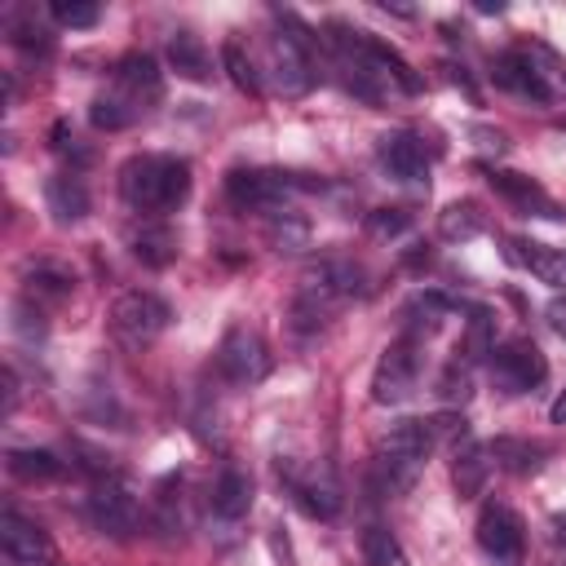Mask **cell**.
I'll use <instances>...</instances> for the list:
<instances>
[{
  "instance_id": "1",
  "label": "cell",
  "mask_w": 566,
  "mask_h": 566,
  "mask_svg": "<svg viewBox=\"0 0 566 566\" xmlns=\"http://www.w3.org/2000/svg\"><path fill=\"white\" fill-rule=\"evenodd\" d=\"M367 292V274L349 256H318L301 270L296 296H292V327L296 332H318L340 305Z\"/></svg>"
},
{
  "instance_id": "2",
  "label": "cell",
  "mask_w": 566,
  "mask_h": 566,
  "mask_svg": "<svg viewBox=\"0 0 566 566\" xmlns=\"http://www.w3.org/2000/svg\"><path fill=\"white\" fill-rule=\"evenodd\" d=\"M119 195L142 217L172 212L190 195V164L177 155H133L119 168Z\"/></svg>"
},
{
  "instance_id": "3",
  "label": "cell",
  "mask_w": 566,
  "mask_h": 566,
  "mask_svg": "<svg viewBox=\"0 0 566 566\" xmlns=\"http://www.w3.org/2000/svg\"><path fill=\"white\" fill-rule=\"evenodd\" d=\"M433 451V424L429 420H394L385 429V438L376 442V486L385 495H402L416 486V478L424 473V460Z\"/></svg>"
},
{
  "instance_id": "4",
  "label": "cell",
  "mask_w": 566,
  "mask_h": 566,
  "mask_svg": "<svg viewBox=\"0 0 566 566\" xmlns=\"http://www.w3.org/2000/svg\"><path fill=\"white\" fill-rule=\"evenodd\" d=\"M168 318H172L168 301L155 296V292H142V287L124 292V296L111 305V314H106V323H111V340H115L119 349H128V354L150 349V345L164 336Z\"/></svg>"
},
{
  "instance_id": "5",
  "label": "cell",
  "mask_w": 566,
  "mask_h": 566,
  "mask_svg": "<svg viewBox=\"0 0 566 566\" xmlns=\"http://www.w3.org/2000/svg\"><path fill=\"white\" fill-rule=\"evenodd\" d=\"M314 181H301L292 172H274V168H234L226 177V199L239 208V212H265V217H279V212H292V195L296 190H310Z\"/></svg>"
},
{
  "instance_id": "6",
  "label": "cell",
  "mask_w": 566,
  "mask_h": 566,
  "mask_svg": "<svg viewBox=\"0 0 566 566\" xmlns=\"http://www.w3.org/2000/svg\"><path fill=\"white\" fill-rule=\"evenodd\" d=\"M270 80L283 97H301L314 88V62H310V31L296 18H283V31L270 35Z\"/></svg>"
},
{
  "instance_id": "7",
  "label": "cell",
  "mask_w": 566,
  "mask_h": 566,
  "mask_svg": "<svg viewBox=\"0 0 566 566\" xmlns=\"http://www.w3.org/2000/svg\"><path fill=\"white\" fill-rule=\"evenodd\" d=\"M420 380V354H416V336H398L394 345H385L376 371H371V402L380 407H398L416 394Z\"/></svg>"
},
{
  "instance_id": "8",
  "label": "cell",
  "mask_w": 566,
  "mask_h": 566,
  "mask_svg": "<svg viewBox=\"0 0 566 566\" xmlns=\"http://www.w3.org/2000/svg\"><path fill=\"white\" fill-rule=\"evenodd\" d=\"M486 363H491V376H495V385H500L504 394H531V389H539L544 376H548V363H544L539 345L526 340V336H513V340L495 345Z\"/></svg>"
},
{
  "instance_id": "9",
  "label": "cell",
  "mask_w": 566,
  "mask_h": 566,
  "mask_svg": "<svg viewBox=\"0 0 566 566\" xmlns=\"http://www.w3.org/2000/svg\"><path fill=\"white\" fill-rule=\"evenodd\" d=\"M88 517H93L97 531L124 539V535H133L142 526V500L124 478H102L88 491Z\"/></svg>"
},
{
  "instance_id": "10",
  "label": "cell",
  "mask_w": 566,
  "mask_h": 566,
  "mask_svg": "<svg viewBox=\"0 0 566 566\" xmlns=\"http://www.w3.org/2000/svg\"><path fill=\"white\" fill-rule=\"evenodd\" d=\"M217 371H221L230 385H256V380L270 371L265 340H261L252 327L234 323V327L221 336V345H217Z\"/></svg>"
},
{
  "instance_id": "11",
  "label": "cell",
  "mask_w": 566,
  "mask_h": 566,
  "mask_svg": "<svg viewBox=\"0 0 566 566\" xmlns=\"http://www.w3.org/2000/svg\"><path fill=\"white\" fill-rule=\"evenodd\" d=\"M111 93L133 111V115H146L159 97H164V75H159V62L150 53H124L115 62V84Z\"/></svg>"
},
{
  "instance_id": "12",
  "label": "cell",
  "mask_w": 566,
  "mask_h": 566,
  "mask_svg": "<svg viewBox=\"0 0 566 566\" xmlns=\"http://www.w3.org/2000/svg\"><path fill=\"white\" fill-rule=\"evenodd\" d=\"M292 500L310 513V517H336L340 513V486L336 478L323 469V464H296V460H283L279 464Z\"/></svg>"
},
{
  "instance_id": "13",
  "label": "cell",
  "mask_w": 566,
  "mask_h": 566,
  "mask_svg": "<svg viewBox=\"0 0 566 566\" xmlns=\"http://www.w3.org/2000/svg\"><path fill=\"white\" fill-rule=\"evenodd\" d=\"M478 548L495 562V566H517L522 548H526V531L522 517L509 504H486L478 513Z\"/></svg>"
},
{
  "instance_id": "14",
  "label": "cell",
  "mask_w": 566,
  "mask_h": 566,
  "mask_svg": "<svg viewBox=\"0 0 566 566\" xmlns=\"http://www.w3.org/2000/svg\"><path fill=\"white\" fill-rule=\"evenodd\" d=\"M0 557H4V566H53V544H49L44 526L4 509L0 513Z\"/></svg>"
},
{
  "instance_id": "15",
  "label": "cell",
  "mask_w": 566,
  "mask_h": 566,
  "mask_svg": "<svg viewBox=\"0 0 566 566\" xmlns=\"http://www.w3.org/2000/svg\"><path fill=\"white\" fill-rule=\"evenodd\" d=\"M376 159L402 186H424L429 181V159H424V146H420L416 133H385L376 142Z\"/></svg>"
},
{
  "instance_id": "16",
  "label": "cell",
  "mask_w": 566,
  "mask_h": 566,
  "mask_svg": "<svg viewBox=\"0 0 566 566\" xmlns=\"http://www.w3.org/2000/svg\"><path fill=\"white\" fill-rule=\"evenodd\" d=\"M491 80H495L500 88L526 97V102H553V88H548L544 71H539V66L531 62V53H522V49L500 53V57L491 62Z\"/></svg>"
},
{
  "instance_id": "17",
  "label": "cell",
  "mask_w": 566,
  "mask_h": 566,
  "mask_svg": "<svg viewBox=\"0 0 566 566\" xmlns=\"http://www.w3.org/2000/svg\"><path fill=\"white\" fill-rule=\"evenodd\" d=\"M44 203H49L53 221L75 226V221L88 217V186H84L75 172H53V177L44 181Z\"/></svg>"
},
{
  "instance_id": "18",
  "label": "cell",
  "mask_w": 566,
  "mask_h": 566,
  "mask_svg": "<svg viewBox=\"0 0 566 566\" xmlns=\"http://www.w3.org/2000/svg\"><path fill=\"white\" fill-rule=\"evenodd\" d=\"M486 478H491V451L482 442H473V438H460V447L451 451V482H455V491L464 500H473V495H482Z\"/></svg>"
},
{
  "instance_id": "19",
  "label": "cell",
  "mask_w": 566,
  "mask_h": 566,
  "mask_svg": "<svg viewBox=\"0 0 566 566\" xmlns=\"http://www.w3.org/2000/svg\"><path fill=\"white\" fill-rule=\"evenodd\" d=\"M128 252H133L142 265L164 270V265L177 261V234H172V226H164V221H142L137 230H128Z\"/></svg>"
},
{
  "instance_id": "20",
  "label": "cell",
  "mask_w": 566,
  "mask_h": 566,
  "mask_svg": "<svg viewBox=\"0 0 566 566\" xmlns=\"http://www.w3.org/2000/svg\"><path fill=\"white\" fill-rule=\"evenodd\" d=\"M509 256H513L517 265H526L539 283L566 287V252H562V248H548V243H535V239H513V243H509Z\"/></svg>"
},
{
  "instance_id": "21",
  "label": "cell",
  "mask_w": 566,
  "mask_h": 566,
  "mask_svg": "<svg viewBox=\"0 0 566 566\" xmlns=\"http://www.w3.org/2000/svg\"><path fill=\"white\" fill-rule=\"evenodd\" d=\"M168 66H172L181 80H195V84L212 80V57H208V49H203V40H199L195 31L168 35Z\"/></svg>"
},
{
  "instance_id": "22",
  "label": "cell",
  "mask_w": 566,
  "mask_h": 566,
  "mask_svg": "<svg viewBox=\"0 0 566 566\" xmlns=\"http://www.w3.org/2000/svg\"><path fill=\"white\" fill-rule=\"evenodd\" d=\"M22 283H27V296L31 301H66L75 292V274L57 261H31L22 270Z\"/></svg>"
},
{
  "instance_id": "23",
  "label": "cell",
  "mask_w": 566,
  "mask_h": 566,
  "mask_svg": "<svg viewBox=\"0 0 566 566\" xmlns=\"http://www.w3.org/2000/svg\"><path fill=\"white\" fill-rule=\"evenodd\" d=\"M248 509H252V478L243 469H226L212 482V513L226 522H239Z\"/></svg>"
},
{
  "instance_id": "24",
  "label": "cell",
  "mask_w": 566,
  "mask_h": 566,
  "mask_svg": "<svg viewBox=\"0 0 566 566\" xmlns=\"http://www.w3.org/2000/svg\"><path fill=\"white\" fill-rule=\"evenodd\" d=\"M486 230V212L473 203V199H455V203H447L442 212H438V234L447 239V243H469V239H478Z\"/></svg>"
},
{
  "instance_id": "25",
  "label": "cell",
  "mask_w": 566,
  "mask_h": 566,
  "mask_svg": "<svg viewBox=\"0 0 566 566\" xmlns=\"http://www.w3.org/2000/svg\"><path fill=\"white\" fill-rule=\"evenodd\" d=\"M4 469L18 478V482H53L62 473V460L44 447H13L4 455Z\"/></svg>"
},
{
  "instance_id": "26",
  "label": "cell",
  "mask_w": 566,
  "mask_h": 566,
  "mask_svg": "<svg viewBox=\"0 0 566 566\" xmlns=\"http://www.w3.org/2000/svg\"><path fill=\"white\" fill-rule=\"evenodd\" d=\"M491 186H495L509 203H517V208H526V212H535V217H553V203H548V195L539 190V181H531V177H522V172H491Z\"/></svg>"
},
{
  "instance_id": "27",
  "label": "cell",
  "mask_w": 566,
  "mask_h": 566,
  "mask_svg": "<svg viewBox=\"0 0 566 566\" xmlns=\"http://www.w3.org/2000/svg\"><path fill=\"white\" fill-rule=\"evenodd\" d=\"M486 451L495 455L500 469H509V473H517V478H526V473H535V469L544 464V447L531 442V438H509V433H504V438H495Z\"/></svg>"
},
{
  "instance_id": "28",
  "label": "cell",
  "mask_w": 566,
  "mask_h": 566,
  "mask_svg": "<svg viewBox=\"0 0 566 566\" xmlns=\"http://www.w3.org/2000/svg\"><path fill=\"white\" fill-rule=\"evenodd\" d=\"M451 310H455V301H451V296H442V292H416V296L402 305L407 336H416V332H433Z\"/></svg>"
},
{
  "instance_id": "29",
  "label": "cell",
  "mask_w": 566,
  "mask_h": 566,
  "mask_svg": "<svg viewBox=\"0 0 566 566\" xmlns=\"http://www.w3.org/2000/svg\"><path fill=\"white\" fill-rule=\"evenodd\" d=\"M221 66H226V75H230V84H234L239 93L261 97V71H256V62L243 53L239 40H226V44H221Z\"/></svg>"
},
{
  "instance_id": "30",
  "label": "cell",
  "mask_w": 566,
  "mask_h": 566,
  "mask_svg": "<svg viewBox=\"0 0 566 566\" xmlns=\"http://www.w3.org/2000/svg\"><path fill=\"white\" fill-rule=\"evenodd\" d=\"M491 349H495V318H491V310H473L469 314V327H464V340H460V358L464 363H478V358H491Z\"/></svg>"
},
{
  "instance_id": "31",
  "label": "cell",
  "mask_w": 566,
  "mask_h": 566,
  "mask_svg": "<svg viewBox=\"0 0 566 566\" xmlns=\"http://www.w3.org/2000/svg\"><path fill=\"white\" fill-rule=\"evenodd\" d=\"M363 562H367V566H407V553H402V544L394 539V531L367 526V531H363Z\"/></svg>"
},
{
  "instance_id": "32",
  "label": "cell",
  "mask_w": 566,
  "mask_h": 566,
  "mask_svg": "<svg viewBox=\"0 0 566 566\" xmlns=\"http://www.w3.org/2000/svg\"><path fill=\"white\" fill-rule=\"evenodd\" d=\"M270 243H274V252H301V248H310V221L305 217H296V212H279V217H270Z\"/></svg>"
},
{
  "instance_id": "33",
  "label": "cell",
  "mask_w": 566,
  "mask_h": 566,
  "mask_svg": "<svg viewBox=\"0 0 566 566\" xmlns=\"http://www.w3.org/2000/svg\"><path fill=\"white\" fill-rule=\"evenodd\" d=\"M469 394H473V363H464L460 354L447 363V371L438 376V398L442 402H451V407H460V402H469Z\"/></svg>"
},
{
  "instance_id": "34",
  "label": "cell",
  "mask_w": 566,
  "mask_h": 566,
  "mask_svg": "<svg viewBox=\"0 0 566 566\" xmlns=\"http://www.w3.org/2000/svg\"><path fill=\"white\" fill-rule=\"evenodd\" d=\"M88 119H93V128H106V133H119V128H128L137 115L115 97V93H97L93 97V106H88Z\"/></svg>"
},
{
  "instance_id": "35",
  "label": "cell",
  "mask_w": 566,
  "mask_h": 566,
  "mask_svg": "<svg viewBox=\"0 0 566 566\" xmlns=\"http://www.w3.org/2000/svg\"><path fill=\"white\" fill-rule=\"evenodd\" d=\"M49 13H53V22H57V27L84 31V27H97L102 4H93V0H53V4H49Z\"/></svg>"
},
{
  "instance_id": "36",
  "label": "cell",
  "mask_w": 566,
  "mask_h": 566,
  "mask_svg": "<svg viewBox=\"0 0 566 566\" xmlns=\"http://www.w3.org/2000/svg\"><path fill=\"white\" fill-rule=\"evenodd\" d=\"M407 226H411V217L402 208H376V212H367V234L371 239H398Z\"/></svg>"
},
{
  "instance_id": "37",
  "label": "cell",
  "mask_w": 566,
  "mask_h": 566,
  "mask_svg": "<svg viewBox=\"0 0 566 566\" xmlns=\"http://www.w3.org/2000/svg\"><path fill=\"white\" fill-rule=\"evenodd\" d=\"M13 327H18L22 340H44V318H40V310L31 301H18L13 305Z\"/></svg>"
},
{
  "instance_id": "38",
  "label": "cell",
  "mask_w": 566,
  "mask_h": 566,
  "mask_svg": "<svg viewBox=\"0 0 566 566\" xmlns=\"http://www.w3.org/2000/svg\"><path fill=\"white\" fill-rule=\"evenodd\" d=\"M544 314H548V327H553V332L566 340V292H562V296H553Z\"/></svg>"
},
{
  "instance_id": "39",
  "label": "cell",
  "mask_w": 566,
  "mask_h": 566,
  "mask_svg": "<svg viewBox=\"0 0 566 566\" xmlns=\"http://www.w3.org/2000/svg\"><path fill=\"white\" fill-rule=\"evenodd\" d=\"M548 416H553V424H566V389L553 398V407H548Z\"/></svg>"
}]
</instances>
